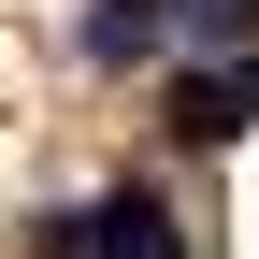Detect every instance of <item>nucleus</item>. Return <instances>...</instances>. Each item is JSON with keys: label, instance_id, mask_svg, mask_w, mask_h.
Masks as SVG:
<instances>
[{"label": "nucleus", "instance_id": "obj_1", "mask_svg": "<svg viewBox=\"0 0 259 259\" xmlns=\"http://www.w3.org/2000/svg\"><path fill=\"white\" fill-rule=\"evenodd\" d=\"M58 245H72V259H187V245H173V216H158L144 187H115V202H101V216H72Z\"/></svg>", "mask_w": 259, "mask_h": 259}, {"label": "nucleus", "instance_id": "obj_2", "mask_svg": "<svg viewBox=\"0 0 259 259\" xmlns=\"http://www.w3.org/2000/svg\"><path fill=\"white\" fill-rule=\"evenodd\" d=\"M173 130H187V144H231V130H259V58H231V72H187V87H173Z\"/></svg>", "mask_w": 259, "mask_h": 259}, {"label": "nucleus", "instance_id": "obj_3", "mask_svg": "<svg viewBox=\"0 0 259 259\" xmlns=\"http://www.w3.org/2000/svg\"><path fill=\"white\" fill-rule=\"evenodd\" d=\"M158 44V15H144V0H115V15H87V58H144Z\"/></svg>", "mask_w": 259, "mask_h": 259}]
</instances>
